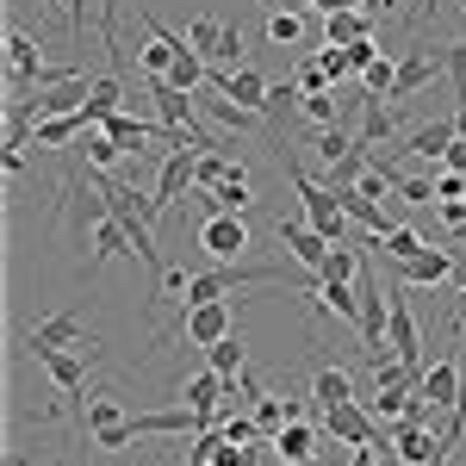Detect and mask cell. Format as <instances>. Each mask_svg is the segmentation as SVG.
<instances>
[{
    "label": "cell",
    "mask_w": 466,
    "mask_h": 466,
    "mask_svg": "<svg viewBox=\"0 0 466 466\" xmlns=\"http://www.w3.org/2000/svg\"><path fill=\"white\" fill-rule=\"evenodd\" d=\"M94 175V193L112 206V218L125 224V237H131V249H137V261H144V274H149V299H162V280H168V261H162V249H156V218H162V206L156 199H144L137 187H125V180H112L106 168H87Z\"/></svg>",
    "instance_id": "cell-1"
},
{
    "label": "cell",
    "mask_w": 466,
    "mask_h": 466,
    "mask_svg": "<svg viewBox=\"0 0 466 466\" xmlns=\"http://www.w3.org/2000/svg\"><path fill=\"white\" fill-rule=\"evenodd\" d=\"M287 180L299 187V199H305V224H311L318 237H329V243H349V224H355V218L342 212L336 187H318V180L305 175V168H299L292 156H287Z\"/></svg>",
    "instance_id": "cell-2"
},
{
    "label": "cell",
    "mask_w": 466,
    "mask_h": 466,
    "mask_svg": "<svg viewBox=\"0 0 466 466\" xmlns=\"http://www.w3.org/2000/svg\"><path fill=\"white\" fill-rule=\"evenodd\" d=\"M81 410H87V435H94V448H100V454H118L125 441H137L131 417H125L106 392H87V398H81Z\"/></svg>",
    "instance_id": "cell-3"
},
{
    "label": "cell",
    "mask_w": 466,
    "mask_h": 466,
    "mask_svg": "<svg viewBox=\"0 0 466 466\" xmlns=\"http://www.w3.org/2000/svg\"><path fill=\"white\" fill-rule=\"evenodd\" d=\"M237 329V318H230V299H206V305H180V336L193 342V349H212V342H224Z\"/></svg>",
    "instance_id": "cell-4"
},
{
    "label": "cell",
    "mask_w": 466,
    "mask_h": 466,
    "mask_svg": "<svg viewBox=\"0 0 466 466\" xmlns=\"http://www.w3.org/2000/svg\"><path fill=\"white\" fill-rule=\"evenodd\" d=\"M25 342H32V349H75V355H100V342H94V336H87V329H81V318H75V311H56V318H37L32 329H25Z\"/></svg>",
    "instance_id": "cell-5"
},
{
    "label": "cell",
    "mask_w": 466,
    "mask_h": 466,
    "mask_svg": "<svg viewBox=\"0 0 466 466\" xmlns=\"http://www.w3.org/2000/svg\"><path fill=\"white\" fill-rule=\"evenodd\" d=\"M199 249L212 255V261H243L249 255V224H243V212H212L199 224Z\"/></svg>",
    "instance_id": "cell-6"
},
{
    "label": "cell",
    "mask_w": 466,
    "mask_h": 466,
    "mask_svg": "<svg viewBox=\"0 0 466 466\" xmlns=\"http://www.w3.org/2000/svg\"><path fill=\"white\" fill-rule=\"evenodd\" d=\"M199 156H206V149H193V144H168V156H162V175H156V193H149V199H156L162 212H168L180 193L193 187V175H199Z\"/></svg>",
    "instance_id": "cell-7"
},
{
    "label": "cell",
    "mask_w": 466,
    "mask_h": 466,
    "mask_svg": "<svg viewBox=\"0 0 466 466\" xmlns=\"http://www.w3.org/2000/svg\"><path fill=\"white\" fill-rule=\"evenodd\" d=\"M206 87H218L224 100H237V106H249V112H268V75L249 69V63H237V69H212L206 75Z\"/></svg>",
    "instance_id": "cell-8"
},
{
    "label": "cell",
    "mask_w": 466,
    "mask_h": 466,
    "mask_svg": "<svg viewBox=\"0 0 466 466\" xmlns=\"http://www.w3.org/2000/svg\"><path fill=\"white\" fill-rule=\"evenodd\" d=\"M274 230H280V243H287L292 261H299V268H305V274L318 280V268L329 261V249H336V243H329V237H318V230H311L305 218H274Z\"/></svg>",
    "instance_id": "cell-9"
},
{
    "label": "cell",
    "mask_w": 466,
    "mask_h": 466,
    "mask_svg": "<svg viewBox=\"0 0 466 466\" xmlns=\"http://www.w3.org/2000/svg\"><path fill=\"white\" fill-rule=\"evenodd\" d=\"M32 355L63 398H87V355H75V349H32Z\"/></svg>",
    "instance_id": "cell-10"
},
{
    "label": "cell",
    "mask_w": 466,
    "mask_h": 466,
    "mask_svg": "<svg viewBox=\"0 0 466 466\" xmlns=\"http://www.w3.org/2000/svg\"><path fill=\"white\" fill-rule=\"evenodd\" d=\"M199 206H206V212H249V206H255L249 168H243V162H237V156H230V168H224V180H218L212 193H206V187H199Z\"/></svg>",
    "instance_id": "cell-11"
},
{
    "label": "cell",
    "mask_w": 466,
    "mask_h": 466,
    "mask_svg": "<svg viewBox=\"0 0 466 466\" xmlns=\"http://www.w3.org/2000/svg\"><path fill=\"white\" fill-rule=\"evenodd\" d=\"M435 448H441V435H435L423 417H398L392 423V461L398 466H423Z\"/></svg>",
    "instance_id": "cell-12"
},
{
    "label": "cell",
    "mask_w": 466,
    "mask_h": 466,
    "mask_svg": "<svg viewBox=\"0 0 466 466\" xmlns=\"http://www.w3.org/2000/svg\"><path fill=\"white\" fill-rule=\"evenodd\" d=\"M454 261L461 255H448V249H423V255H410V261H398V280L404 287H454Z\"/></svg>",
    "instance_id": "cell-13"
},
{
    "label": "cell",
    "mask_w": 466,
    "mask_h": 466,
    "mask_svg": "<svg viewBox=\"0 0 466 466\" xmlns=\"http://www.w3.org/2000/svg\"><path fill=\"white\" fill-rule=\"evenodd\" d=\"M274 454H280V466H311L323 454V435L305 423V417H292L287 430L274 435Z\"/></svg>",
    "instance_id": "cell-14"
},
{
    "label": "cell",
    "mask_w": 466,
    "mask_h": 466,
    "mask_svg": "<svg viewBox=\"0 0 466 466\" xmlns=\"http://www.w3.org/2000/svg\"><path fill=\"white\" fill-rule=\"evenodd\" d=\"M461 360L454 355H441L430 367V373H423V386H417V392H423V404H435V410H448V404H454V398H461Z\"/></svg>",
    "instance_id": "cell-15"
},
{
    "label": "cell",
    "mask_w": 466,
    "mask_h": 466,
    "mask_svg": "<svg viewBox=\"0 0 466 466\" xmlns=\"http://www.w3.org/2000/svg\"><path fill=\"white\" fill-rule=\"evenodd\" d=\"M454 118H435V125H417L410 137H404V156H423V162H441L448 149H454Z\"/></svg>",
    "instance_id": "cell-16"
},
{
    "label": "cell",
    "mask_w": 466,
    "mask_h": 466,
    "mask_svg": "<svg viewBox=\"0 0 466 466\" xmlns=\"http://www.w3.org/2000/svg\"><path fill=\"white\" fill-rule=\"evenodd\" d=\"M435 69H441V56L435 50H410L404 63H398V81H392V100H410L417 87H430L435 81Z\"/></svg>",
    "instance_id": "cell-17"
},
{
    "label": "cell",
    "mask_w": 466,
    "mask_h": 466,
    "mask_svg": "<svg viewBox=\"0 0 466 466\" xmlns=\"http://www.w3.org/2000/svg\"><path fill=\"white\" fill-rule=\"evenodd\" d=\"M100 131H106V137H112L118 149H125V156H137L144 144H156V137H168L162 125H144V118H125V112H112V118L100 125Z\"/></svg>",
    "instance_id": "cell-18"
},
{
    "label": "cell",
    "mask_w": 466,
    "mask_h": 466,
    "mask_svg": "<svg viewBox=\"0 0 466 466\" xmlns=\"http://www.w3.org/2000/svg\"><path fill=\"white\" fill-rule=\"evenodd\" d=\"M360 37H373V13H367V6L323 19V44H360Z\"/></svg>",
    "instance_id": "cell-19"
},
{
    "label": "cell",
    "mask_w": 466,
    "mask_h": 466,
    "mask_svg": "<svg viewBox=\"0 0 466 466\" xmlns=\"http://www.w3.org/2000/svg\"><path fill=\"white\" fill-rule=\"evenodd\" d=\"M118 100H125V81H118L112 69H100V75H94V94H87V118L106 125L112 112H118Z\"/></svg>",
    "instance_id": "cell-20"
},
{
    "label": "cell",
    "mask_w": 466,
    "mask_h": 466,
    "mask_svg": "<svg viewBox=\"0 0 466 466\" xmlns=\"http://www.w3.org/2000/svg\"><path fill=\"white\" fill-rule=\"evenodd\" d=\"M292 417H305V404H299V398H255V423H261V435H280L292 423Z\"/></svg>",
    "instance_id": "cell-21"
},
{
    "label": "cell",
    "mask_w": 466,
    "mask_h": 466,
    "mask_svg": "<svg viewBox=\"0 0 466 466\" xmlns=\"http://www.w3.org/2000/svg\"><path fill=\"white\" fill-rule=\"evenodd\" d=\"M311 398H318L323 410H329V404H349V398H355V380H349L342 367H318V373H311Z\"/></svg>",
    "instance_id": "cell-22"
},
{
    "label": "cell",
    "mask_w": 466,
    "mask_h": 466,
    "mask_svg": "<svg viewBox=\"0 0 466 466\" xmlns=\"http://www.w3.org/2000/svg\"><path fill=\"white\" fill-rule=\"evenodd\" d=\"M206 367H218L224 380H237V373H249V355H243V336L230 329L224 342H212V349H206Z\"/></svg>",
    "instance_id": "cell-23"
},
{
    "label": "cell",
    "mask_w": 466,
    "mask_h": 466,
    "mask_svg": "<svg viewBox=\"0 0 466 466\" xmlns=\"http://www.w3.org/2000/svg\"><path fill=\"white\" fill-rule=\"evenodd\" d=\"M392 131H398V118L386 100H360V144H386Z\"/></svg>",
    "instance_id": "cell-24"
},
{
    "label": "cell",
    "mask_w": 466,
    "mask_h": 466,
    "mask_svg": "<svg viewBox=\"0 0 466 466\" xmlns=\"http://www.w3.org/2000/svg\"><path fill=\"white\" fill-rule=\"evenodd\" d=\"M162 81H168V87H180V94H199V87H206V56H199V50H180L175 69L162 75Z\"/></svg>",
    "instance_id": "cell-25"
},
{
    "label": "cell",
    "mask_w": 466,
    "mask_h": 466,
    "mask_svg": "<svg viewBox=\"0 0 466 466\" xmlns=\"http://www.w3.org/2000/svg\"><path fill=\"white\" fill-rule=\"evenodd\" d=\"M75 156H81V162H87V168H112V162H118V156H125V149L112 144L106 131H100V125H94V131H87V137H81V144H75Z\"/></svg>",
    "instance_id": "cell-26"
},
{
    "label": "cell",
    "mask_w": 466,
    "mask_h": 466,
    "mask_svg": "<svg viewBox=\"0 0 466 466\" xmlns=\"http://www.w3.org/2000/svg\"><path fill=\"white\" fill-rule=\"evenodd\" d=\"M392 81H398V63H386V50L360 69V87H367V100H392Z\"/></svg>",
    "instance_id": "cell-27"
},
{
    "label": "cell",
    "mask_w": 466,
    "mask_h": 466,
    "mask_svg": "<svg viewBox=\"0 0 466 466\" xmlns=\"http://www.w3.org/2000/svg\"><path fill=\"white\" fill-rule=\"evenodd\" d=\"M206 112H212V118L224 125V131H249V125H255V112H249V106H237V100H224L218 87L206 94Z\"/></svg>",
    "instance_id": "cell-28"
},
{
    "label": "cell",
    "mask_w": 466,
    "mask_h": 466,
    "mask_svg": "<svg viewBox=\"0 0 466 466\" xmlns=\"http://www.w3.org/2000/svg\"><path fill=\"white\" fill-rule=\"evenodd\" d=\"M380 243H386V255H392V261H410V255H423V249H430V243H423V237L410 230V224H392V230H386Z\"/></svg>",
    "instance_id": "cell-29"
},
{
    "label": "cell",
    "mask_w": 466,
    "mask_h": 466,
    "mask_svg": "<svg viewBox=\"0 0 466 466\" xmlns=\"http://www.w3.org/2000/svg\"><path fill=\"white\" fill-rule=\"evenodd\" d=\"M187 44H193L199 56H212V63H218V44H224V19H193V25H187Z\"/></svg>",
    "instance_id": "cell-30"
},
{
    "label": "cell",
    "mask_w": 466,
    "mask_h": 466,
    "mask_svg": "<svg viewBox=\"0 0 466 466\" xmlns=\"http://www.w3.org/2000/svg\"><path fill=\"white\" fill-rule=\"evenodd\" d=\"M268 37L274 44H305V13H268Z\"/></svg>",
    "instance_id": "cell-31"
},
{
    "label": "cell",
    "mask_w": 466,
    "mask_h": 466,
    "mask_svg": "<svg viewBox=\"0 0 466 466\" xmlns=\"http://www.w3.org/2000/svg\"><path fill=\"white\" fill-rule=\"evenodd\" d=\"M292 81H299L305 94H329V87H336V81H329V69H323V56H318V50H311V56L299 63V75H292Z\"/></svg>",
    "instance_id": "cell-32"
},
{
    "label": "cell",
    "mask_w": 466,
    "mask_h": 466,
    "mask_svg": "<svg viewBox=\"0 0 466 466\" xmlns=\"http://www.w3.org/2000/svg\"><path fill=\"white\" fill-rule=\"evenodd\" d=\"M435 56H441V75L454 81V94H466V37H454V44L435 50Z\"/></svg>",
    "instance_id": "cell-33"
},
{
    "label": "cell",
    "mask_w": 466,
    "mask_h": 466,
    "mask_svg": "<svg viewBox=\"0 0 466 466\" xmlns=\"http://www.w3.org/2000/svg\"><path fill=\"white\" fill-rule=\"evenodd\" d=\"M398 199H404V206H435V180H423V175H398Z\"/></svg>",
    "instance_id": "cell-34"
},
{
    "label": "cell",
    "mask_w": 466,
    "mask_h": 466,
    "mask_svg": "<svg viewBox=\"0 0 466 466\" xmlns=\"http://www.w3.org/2000/svg\"><path fill=\"white\" fill-rule=\"evenodd\" d=\"M299 112H305L311 125H336V87H329V94H305Z\"/></svg>",
    "instance_id": "cell-35"
},
{
    "label": "cell",
    "mask_w": 466,
    "mask_h": 466,
    "mask_svg": "<svg viewBox=\"0 0 466 466\" xmlns=\"http://www.w3.org/2000/svg\"><path fill=\"white\" fill-rule=\"evenodd\" d=\"M441 199H466V175L461 168H441V175H435V206H441Z\"/></svg>",
    "instance_id": "cell-36"
},
{
    "label": "cell",
    "mask_w": 466,
    "mask_h": 466,
    "mask_svg": "<svg viewBox=\"0 0 466 466\" xmlns=\"http://www.w3.org/2000/svg\"><path fill=\"white\" fill-rule=\"evenodd\" d=\"M218 430L230 435V441H261V423H255V417H237V410H230V417H224Z\"/></svg>",
    "instance_id": "cell-37"
},
{
    "label": "cell",
    "mask_w": 466,
    "mask_h": 466,
    "mask_svg": "<svg viewBox=\"0 0 466 466\" xmlns=\"http://www.w3.org/2000/svg\"><path fill=\"white\" fill-rule=\"evenodd\" d=\"M237 56H243V25H224V44H218V63H224V69H237Z\"/></svg>",
    "instance_id": "cell-38"
},
{
    "label": "cell",
    "mask_w": 466,
    "mask_h": 466,
    "mask_svg": "<svg viewBox=\"0 0 466 466\" xmlns=\"http://www.w3.org/2000/svg\"><path fill=\"white\" fill-rule=\"evenodd\" d=\"M118 6L125 0H106V13H100V44H106L112 56H118Z\"/></svg>",
    "instance_id": "cell-39"
},
{
    "label": "cell",
    "mask_w": 466,
    "mask_h": 466,
    "mask_svg": "<svg viewBox=\"0 0 466 466\" xmlns=\"http://www.w3.org/2000/svg\"><path fill=\"white\" fill-rule=\"evenodd\" d=\"M37 6H50V13H63V19H69L75 32L87 25V0H37Z\"/></svg>",
    "instance_id": "cell-40"
},
{
    "label": "cell",
    "mask_w": 466,
    "mask_h": 466,
    "mask_svg": "<svg viewBox=\"0 0 466 466\" xmlns=\"http://www.w3.org/2000/svg\"><path fill=\"white\" fill-rule=\"evenodd\" d=\"M435 212H441V224H448L454 237H461V230H466V199H441Z\"/></svg>",
    "instance_id": "cell-41"
},
{
    "label": "cell",
    "mask_w": 466,
    "mask_h": 466,
    "mask_svg": "<svg viewBox=\"0 0 466 466\" xmlns=\"http://www.w3.org/2000/svg\"><path fill=\"white\" fill-rule=\"evenodd\" d=\"M305 6H311V13H323V19H329V13H355V6H373V0H305Z\"/></svg>",
    "instance_id": "cell-42"
},
{
    "label": "cell",
    "mask_w": 466,
    "mask_h": 466,
    "mask_svg": "<svg viewBox=\"0 0 466 466\" xmlns=\"http://www.w3.org/2000/svg\"><path fill=\"white\" fill-rule=\"evenodd\" d=\"M386 448H392V441H367V448H355V461H349V466H380Z\"/></svg>",
    "instance_id": "cell-43"
},
{
    "label": "cell",
    "mask_w": 466,
    "mask_h": 466,
    "mask_svg": "<svg viewBox=\"0 0 466 466\" xmlns=\"http://www.w3.org/2000/svg\"><path fill=\"white\" fill-rule=\"evenodd\" d=\"M441 168H461V175H466V137H454V149L441 156Z\"/></svg>",
    "instance_id": "cell-44"
},
{
    "label": "cell",
    "mask_w": 466,
    "mask_h": 466,
    "mask_svg": "<svg viewBox=\"0 0 466 466\" xmlns=\"http://www.w3.org/2000/svg\"><path fill=\"white\" fill-rule=\"evenodd\" d=\"M454 131L466 137V94H454Z\"/></svg>",
    "instance_id": "cell-45"
},
{
    "label": "cell",
    "mask_w": 466,
    "mask_h": 466,
    "mask_svg": "<svg viewBox=\"0 0 466 466\" xmlns=\"http://www.w3.org/2000/svg\"><path fill=\"white\" fill-rule=\"evenodd\" d=\"M454 292L466 299V261H454Z\"/></svg>",
    "instance_id": "cell-46"
},
{
    "label": "cell",
    "mask_w": 466,
    "mask_h": 466,
    "mask_svg": "<svg viewBox=\"0 0 466 466\" xmlns=\"http://www.w3.org/2000/svg\"><path fill=\"white\" fill-rule=\"evenodd\" d=\"M261 6H268V13H287V6H292V0H261Z\"/></svg>",
    "instance_id": "cell-47"
}]
</instances>
